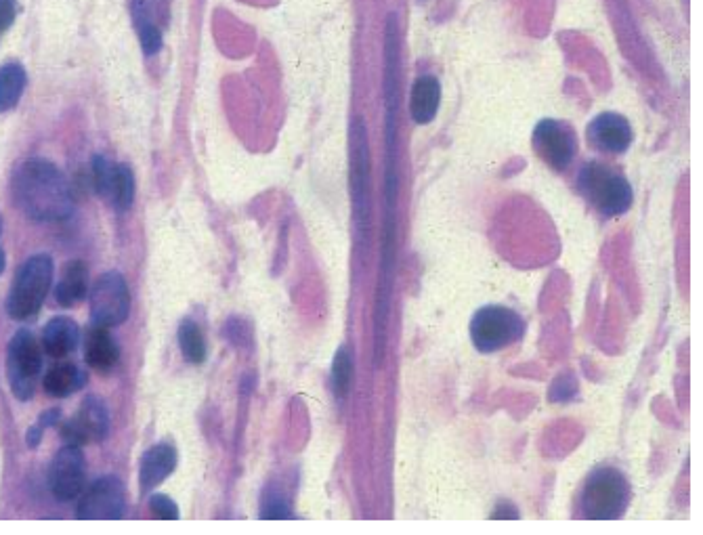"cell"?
Returning <instances> with one entry per match:
<instances>
[{
    "mask_svg": "<svg viewBox=\"0 0 703 535\" xmlns=\"http://www.w3.org/2000/svg\"><path fill=\"white\" fill-rule=\"evenodd\" d=\"M5 265H7V259H5V252H3V248H0V273H3V271H5Z\"/></svg>",
    "mask_w": 703,
    "mask_h": 535,
    "instance_id": "cell-29",
    "label": "cell"
},
{
    "mask_svg": "<svg viewBox=\"0 0 703 535\" xmlns=\"http://www.w3.org/2000/svg\"><path fill=\"white\" fill-rule=\"evenodd\" d=\"M126 512L124 487L116 477L97 479L76 508V517L80 521H118Z\"/></svg>",
    "mask_w": 703,
    "mask_h": 535,
    "instance_id": "cell-9",
    "label": "cell"
},
{
    "mask_svg": "<svg viewBox=\"0 0 703 535\" xmlns=\"http://www.w3.org/2000/svg\"><path fill=\"white\" fill-rule=\"evenodd\" d=\"M133 13H135V24H137V30H139L143 53L145 55H156L160 51V47H162V34L156 28L152 17H149V13L145 11L143 0H135Z\"/></svg>",
    "mask_w": 703,
    "mask_h": 535,
    "instance_id": "cell-23",
    "label": "cell"
},
{
    "mask_svg": "<svg viewBox=\"0 0 703 535\" xmlns=\"http://www.w3.org/2000/svg\"><path fill=\"white\" fill-rule=\"evenodd\" d=\"M439 99H441L439 80L433 76H420L414 82L412 99H410V112L414 122L429 124L439 110Z\"/></svg>",
    "mask_w": 703,
    "mask_h": 535,
    "instance_id": "cell-18",
    "label": "cell"
},
{
    "mask_svg": "<svg viewBox=\"0 0 703 535\" xmlns=\"http://www.w3.org/2000/svg\"><path fill=\"white\" fill-rule=\"evenodd\" d=\"M580 189L588 202H592V206L605 217L624 214L632 204V187L626 177L601 162H590L582 168Z\"/></svg>",
    "mask_w": 703,
    "mask_h": 535,
    "instance_id": "cell-5",
    "label": "cell"
},
{
    "mask_svg": "<svg viewBox=\"0 0 703 535\" xmlns=\"http://www.w3.org/2000/svg\"><path fill=\"white\" fill-rule=\"evenodd\" d=\"M149 510H152L160 521H177L179 519L177 504L162 494H154L152 498H149Z\"/></svg>",
    "mask_w": 703,
    "mask_h": 535,
    "instance_id": "cell-25",
    "label": "cell"
},
{
    "mask_svg": "<svg viewBox=\"0 0 703 535\" xmlns=\"http://www.w3.org/2000/svg\"><path fill=\"white\" fill-rule=\"evenodd\" d=\"M53 259L49 254H34L21 265L7 296V313L17 321L32 319L53 286Z\"/></svg>",
    "mask_w": 703,
    "mask_h": 535,
    "instance_id": "cell-2",
    "label": "cell"
},
{
    "mask_svg": "<svg viewBox=\"0 0 703 535\" xmlns=\"http://www.w3.org/2000/svg\"><path fill=\"white\" fill-rule=\"evenodd\" d=\"M131 313V292L124 275L118 271L103 273L91 288V319L95 326H122Z\"/></svg>",
    "mask_w": 703,
    "mask_h": 535,
    "instance_id": "cell-8",
    "label": "cell"
},
{
    "mask_svg": "<svg viewBox=\"0 0 703 535\" xmlns=\"http://www.w3.org/2000/svg\"><path fill=\"white\" fill-rule=\"evenodd\" d=\"M351 200L357 244L364 246L370 229V145L361 118L351 124Z\"/></svg>",
    "mask_w": 703,
    "mask_h": 535,
    "instance_id": "cell-4",
    "label": "cell"
},
{
    "mask_svg": "<svg viewBox=\"0 0 703 535\" xmlns=\"http://www.w3.org/2000/svg\"><path fill=\"white\" fill-rule=\"evenodd\" d=\"M84 382H87V372L74 366V363H57L45 376V391L51 397L63 399L80 391Z\"/></svg>",
    "mask_w": 703,
    "mask_h": 535,
    "instance_id": "cell-19",
    "label": "cell"
},
{
    "mask_svg": "<svg viewBox=\"0 0 703 535\" xmlns=\"http://www.w3.org/2000/svg\"><path fill=\"white\" fill-rule=\"evenodd\" d=\"M179 347H181L183 355L191 363H204V359H206L204 334L198 328V324H194L191 319L181 321V326H179Z\"/></svg>",
    "mask_w": 703,
    "mask_h": 535,
    "instance_id": "cell-22",
    "label": "cell"
},
{
    "mask_svg": "<svg viewBox=\"0 0 703 535\" xmlns=\"http://www.w3.org/2000/svg\"><path fill=\"white\" fill-rule=\"evenodd\" d=\"M15 204L38 223L66 221L74 212L72 189L61 170L49 160L32 158L15 170Z\"/></svg>",
    "mask_w": 703,
    "mask_h": 535,
    "instance_id": "cell-1",
    "label": "cell"
},
{
    "mask_svg": "<svg viewBox=\"0 0 703 535\" xmlns=\"http://www.w3.org/2000/svg\"><path fill=\"white\" fill-rule=\"evenodd\" d=\"M84 468L87 462H84L80 445L68 443L59 449L49 470V487L57 500L70 502L82 494Z\"/></svg>",
    "mask_w": 703,
    "mask_h": 535,
    "instance_id": "cell-10",
    "label": "cell"
},
{
    "mask_svg": "<svg viewBox=\"0 0 703 535\" xmlns=\"http://www.w3.org/2000/svg\"><path fill=\"white\" fill-rule=\"evenodd\" d=\"M108 433H110L108 408H105V403L95 395H89L84 399L80 410L74 414L72 420L66 422V426H63L61 431L63 439L72 445L103 441L108 437Z\"/></svg>",
    "mask_w": 703,
    "mask_h": 535,
    "instance_id": "cell-11",
    "label": "cell"
},
{
    "mask_svg": "<svg viewBox=\"0 0 703 535\" xmlns=\"http://www.w3.org/2000/svg\"><path fill=\"white\" fill-rule=\"evenodd\" d=\"M523 332V317L508 307H483L475 313L471 321L473 345L481 353H496L515 345L517 340H521Z\"/></svg>",
    "mask_w": 703,
    "mask_h": 535,
    "instance_id": "cell-6",
    "label": "cell"
},
{
    "mask_svg": "<svg viewBox=\"0 0 703 535\" xmlns=\"http://www.w3.org/2000/svg\"><path fill=\"white\" fill-rule=\"evenodd\" d=\"M17 15V0H0V32H5Z\"/></svg>",
    "mask_w": 703,
    "mask_h": 535,
    "instance_id": "cell-27",
    "label": "cell"
},
{
    "mask_svg": "<svg viewBox=\"0 0 703 535\" xmlns=\"http://www.w3.org/2000/svg\"><path fill=\"white\" fill-rule=\"evenodd\" d=\"M59 418H61V412H59L57 408L47 410L45 414H40V418H38L36 426H38V428H42V431H45V428H49V426L57 424V420H59Z\"/></svg>",
    "mask_w": 703,
    "mask_h": 535,
    "instance_id": "cell-28",
    "label": "cell"
},
{
    "mask_svg": "<svg viewBox=\"0 0 703 535\" xmlns=\"http://www.w3.org/2000/svg\"><path fill=\"white\" fill-rule=\"evenodd\" d=\"M40 370L42 355L34 334L30 330L15 332L7 347V378L13 395L19 401H28L34 397Z\"/></svg>",
    "mask_w": 703,
    "mask_h": 535,
    "instance_id": "cell-7",
    "label": "cell"
},
{
    "mask_svg": "<svg viewBox=\"0 0 703 535\" xmlns=\"http://www.w3.org/2000/svg\"><path fill=\"white\" fill-rule=\"evenodd\" d=\"M534 145L536 152L557 170L567 168L575 156L573 133L555 120H544L536 126Z\"/></svg>",
    "mask_w": 703,
    "mask_h": 535,
    "instance_id": "cell-12",
    "label": "cell"
},
{
    "mask_svg": "<svg viewBox=\"0 0 703 535\" xmlns=\"http://www.w3.org/2000/svg\"><path fill=\"white\" fill-rule=\"evenodd\" d=\"M28 76L19 63H7L0 68V114H5L19 103L26 91Z\"/></svg>",
    "mask_w": 703,
    "mask_h": 535,
    "instance_id": "cell-20",
    "label": "cell"
},
{
    "mask_svg": "<svg viewBox=\"0 0 703 535\" xmlns=\"http://www.w3.org/2000/svg\"><path fill=\"white\" fill-rule=\"evenodd\" d=\"M118 357V345L108 328L93 324V328L87 332V338H84V359H87L89 366L97 372H108L116 366Z\"/></svg>",
    "mask_w": 703,
    "mask_h": 535,
    "instance_id": "cell-15",
    "label": "cell"
},
{
    "mask_svg": "<svg viewBox=\"0 0 703 535\" xmlns=\"http://www.w3.org/2000/svg\"><path fill=\"white\" fill-rule=\"evenodd\" d=\"M80 328L70 317H53L42 330V347L51 357H66L76 351Z\"/></svg>",
    "mask_w": 703,
    "mask_h": 535,
    "instance_id": "cell-16",
    "label": "cell"
},
{
    "mask_svg": "<svg viewBox=\"0 0 703 535\" xmlns=\"http://www.w3.org/2000/svg\"><path fill=\"white\" fill-rule=\"evenodd\" d=\"M108 200L116 210H129L135 200V177L129 164H116L108 191Z\"/></svg>",
    "mask_w": 703,
    "mask_h": 535,
    "instance_id": "cell-21",
    "label": "cell"
},
{
    "mask_svg": "<svg viewBox=\"0 0 703 535\" xmlns=\"http://www.w3.org/2000/svg\"><path fill=\"white\" fill-rule=\"evenodd\" d=\"M588 135L594 147H599L601 152H607V154H622L632 143V128L628 120L620 114H611V112L594 118V122L588 128Z\"/></svg>",
    "mask_w": 703,
    "mask_h": 535,
    "instance_id": "cell-13",
    "label": "cell"
},
{
    "mask_svg": "<svg viewBox=\"0 0 703 535\" xmlns=\"http://www.w3.org/2000/svg\"><path fill=\"white\" fill-rule=\"evenodd\" d=\"M89 294V269L82 261H70L63 267L61 280L55 286V301L61 307H76Z\"/></svg>",
    "mask_w": 703,
    "mask_h": 535,
    "instance_id": "cell-17",
    "label": "cell"
},
{
    "mask_svg": "<svg viewBox=\"0 0 703 535\" xmlns=\"http://www.w3.org/2000/svg\"><path fill=\"white\" fill-rule=\"evenodd\" d=\"M353 380V361L345 347H340L332 361V391L338 399H345Z\"/></svg>",
    "mask_w": 703,
    "mask_h": 535,
    "instance_id": "cell-24",
    "label": "cell"
},
{
    "mask_svg": "<svg viewBox=\"0 0 703 535\" xmlns=\"http://www.w3.org/2000/svg\"><path fill=\"white\" fill-rule=\"evenodd\" d=\"M630 502V485L626 477L615 468H596L588 477L580 508L582 515L590 521H615L620 519Z\"/></svg>",
    "mask_w": 703,
    "mask_h": 535,
    "instance_id": "cell-3",
    "label": "cell"
},
{
    "mask_svg": "<svg viewBox=\"0 0 703 535\" xmlns=\"http://www.w3.org/2000/svg\"><path fill=\"white\" fill-rule=\"evenodd\" d=\"M177 468V449L170 443H158L147 449L139 466V485L143 491L154 489L166 481Z\"/></svg>",
    "mask_w": 703,
    "mask_h": 535,
    "instance_id": "cell-14",
    "label": "cell"
},
{
    "mask_svg": "<svg viewBox=\"0 0 703 535\" xmlns=\"http://www.w3.org/2000/svg\"><path fill=\"white\" fill-rule=\"evenodd\" d=\"M0 231H3V214H0Z\"/></svg>",
    "mask_w": 703,
    "mask_h": 535,
    "instance_id": "cell-30",
    "label": "cell"
},
{
    "mask_svg": "<svg viewBox=\"0 0 703 535\" xmlns=\"http://www.w3.org/2000/svg\"><path fill=\"white\" fill-rule=\"evenodd\" d=\"M290 515H292L290 504L278 496H271L269 502H265L263 510H261V519H265V521H280V519H288Z\"/></svg>",
    "mask_w": 703,
    "mask_h": 535,
    "instance_id": "cell-26",
    "label": "cell"
}]
</instances>
